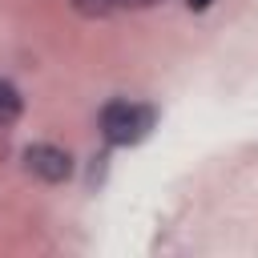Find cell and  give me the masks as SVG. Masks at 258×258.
Returning <instances> with one entry per match:
<instances>
[{"instance_id":"cell-3","label":"cell","mask_w":258,"mask_h":258,"mask_svg":"<svg viewBox=\"0 0 258 258\" xmlns=\"http://www.w3.org/2000/svg\"><path fill=\"white\" fill-rule=\"evenodd\" d=\"M20 109H24V101H20L16 85H8V81L0 77V125H12V121L20 117Z\"/></svg>"},{"instance_id":"cell-5","label":"cell","mask_w":258,"mask_h":258,"mask_svg":"<svg viewBox=\"0 0 258 258\" xmlns=\"http://www.w3.org/2000/svg\"><path fill=\"white\" fill-rule=\"evenodd\" d=\"M185 4H189V8H194V12H202V8H210V4H214V0H185Z\"/></svg>"},{"instance_id":"cell-4","label":"cell","mask_w":258,"mask_h":258,"mask_svg":"<svg viewBox=\"0 0 258 258\" xmlns=\"http://www.w3.org/2000/svg\"><path fill=\"white\" fill-rule=\"evenodd\" d=\"M81 16H89V20H97V16H109L113 8H121V0H69Z\"/></svg>"},{"instance_id":"cell-1","label":"cell","mask_w":258,"mask_h":258,"mask_svg":"<svg viewBox=\"0 0 258 258\" xmlns=\"http://www.w3.org/2000/svg\"><path fill=\"white\" fill-rule=\"evenodd\" d=\"M153 129V109L137 101H113L101 109V133L109 145H137Z\"/></svg>"},{"instance_id":"cell-6","label":"cell","mask_w":258,"mask_h":258,"mask_svg":"<svg viewBox=\"0 0 258 258\" xmlns=\"http://www.w3.org/2000/svg\"><path fill=\"white\" fill-rule=\"evenodd\" d=\"M121 4H129V8H149V4H157V0H121Z\"/></svg>"},{"instance_id":"cell-2","label":"cell","mask_w":258,"mask_h":258,"mask_svg":"<svg viewBox=\"0 0 258 258\" xmlns=\"http://www.w3.org/2000/svg\"><path fill=\"white\" fill-rule=\"evenodd\" d=\"M24 169L32 173V177H40V181H64L69 173H73V157L64 153V149H56V145H28L24 149Z\"/></svg>"}]
</instances>
